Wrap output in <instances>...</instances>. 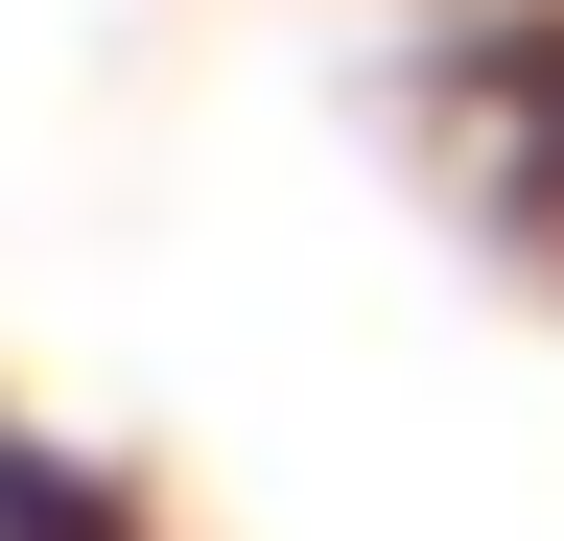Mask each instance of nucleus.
Segmentation results:
<instances>
[{
    "instance_id": "1",
    "label": "nucleus",
    "mask_w": 564,
    "mask_h": 541,
    "mask_svg": "<svg viewBox=\"0 0 564 541\" xmlns=\"http://www.w3.org/2000/svg\"><path fill=\"white\" fill-rule=\"evenodd\" d=\"M0 541H141V495H118L95 447H47L24 400H0Z\"/></svg>"
}]
</instances>
